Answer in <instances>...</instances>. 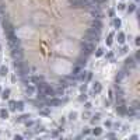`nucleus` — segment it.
<instances>
[{
  "instance_id": "obj_25",
  "label": "nucleus",
  "mask_w": 140,
  "mask_h": 140,
  "mask_svg": "<svg viewBox=\"0 0 140 140\" xmlns=\"http://www.w3.org/2000/svg\"><path fill=\"white\" fill-rule=\"evenodd\" d=\"M30 118V115H21L20 118H18V122H22V121H25V119Z\"/></svg>"
},
{
  "instance_id": "obj_15",
  "label": "nucleus",
  "mask_w": 140,
  "mask_h": 140,
  "mask_svg": "<svg viewBox=\"0 0 140 140\" xmlns=\"http://www.w3.org/2000/svg\"><path fill=\"white\" fill-rule=\"evenodd\" d=\"M0 118H1V119H7V118H9V111L0 109Z\"/></svg>"
},
{
  "instance_id": "obj_32",
  "label": "nucleus",
  "mask_w": 140,
  "mask_h": 140,
  "mask_svg": "<svg viewBox=\"0 0 140 140\" xmlns=\"http://www.w3.org/2000/svg\"><path fill=\"white\" fill-rule=\"evenodd\" d=\"M86 108H87V109H90V108H91V104H90V102H87V104H86Z\"/></svg>"
},
{
  "instance_id": "obj_11",
  "label": "nucleus",
  "mask_w": 140,
  "mask_h": 140,
  "mask_svg": "<svg viewBox=\"0 0 140 140\" xmlns=\"http://www.w3.org/2000/svg\"><path fill=\"white\" fill-rule=\"evenodd\" d=\"M7 73H9V69H7L6 66H1V67H0V76H1V77H6Z\"/></svg>"
},
{
  "instance_id": "obj_23",
  "label": "nucleus",
  "mask_w": 140,
  "mask_h": 140,
  "mask_svg": "<svg viewBox=\"0 0 140 140\" xmlns=\"http://www.w3.org/2000/svg\"><path fill=\"white\" fill-rule=\"evenodd\" d=\"M127 52V48L126 46H122V48L119 49V52H118V55H125V53Z\"/></svg>"
},
{
  "instance_id": "obj_20",
  "label": "nucleus",
  "mask_w": 140,
  "mask_h": 140,
  "mask_svg": "<svg viewBox=\"0 0 140 140\" xmlns=\"http://www.w3.org/2000/svg\"><path fill=\"white\" fill-rule=\"evenodd\" d=\"M69 119L70 121H76V119H77V112H70Z\"/></svg>"
},
{
  "instance_id": "obj_16",
  "label": "nucleus",
  "mask_w": 140,
  "mask_h": 140,
  "mask_svg": "<svg viewBox=\"0 0 140 140\" xmlns=\"http://www.w3.org/2000/svg\"><path fill=\"white\" fill-rule=\"evenodd\" d=\"M104 53H105L104 48H98V49H97V52H95V56H97V57H101Z\"/></svg>"
},
{
  "instance_id": "obj_13",
  "label": "nucleus",
  "mask_w": 140,
  "mask_h": 140,
  "mask_svg": "<svg viewBox=\"0 0 140 140\" xmlns=\"http://www.w3.org/2000/svg\"><path fill=\"white\" fill-rule=\"evenodd\" d=\"M24 108H25V105H24V102H22V101H18V102H16V109L24 111Z\"/></svg>"
},
{
  "instance_id": "obj_3",
  "label": "nucleus",
  "mask_w": 140,
  "mask_h": 140,
  "mask_svg": "<svg viewBox=\"0 0 140 140\" xmlns=\"http://www.w3.org/2000/svg\"><path fill=\"white\" fill-rule=\"evenodd\" d=\"M36 94V87L32 84H25V95L27 97H34Z\"/></svg>"
},
{
  "instance_id": "obj_8",
  "label": "nucleus",
  "mask_w": 140,
  "mask_h": 140,
  "mask_svg": "<svg viewBox=\"0 0 140 140\" xmlns=\"http://www.w3.org/2000/svg\"><path fill=\"white\" fill-rule=\"evenodd\" d=\"M125 66H126V67H129V69H132V67H135V66H136V62H135V59H133V57H127L126 60H125Z\"/></svg>"
},
{
  "instance_id": "obj_21",
  "label": "nucleus",
  "mask_w": 140,
  "mask_h": 140,
  "mask_svg": "<svg viewBox=\"0 0 140 140\" xmlns=\"http://www.w3.org/2000/svg\"><path fill=\"white\" fill-rule=\"evenodd\" d=\"M9 106H10V111H16V101H10Z\"/></svg>"
},
{
  "instance_id": "obj_30",
  "label": "nucleus",
  "mask_w": 140,
  "mask_h": 140,
  "mask_svg": "<svg viewBox=\"0 0 140 140\" xmlns=\"http://www.w3.org/2000/svg\"><path fill=\"white\" fill-rule=\"evenodd\" d=\"M86 98H87V97H86V94H83V95L80 97L79 100H80V101H86Z\"/></svg>"
},
{
  "instance_id": "obj_7",
  "label": "nucleus",
  "mask_w": 140,
  "mask_h": 140,
  "mask_svg": "<svg viewBox=\"0 0 140 140\" xmlns=\"http://www.w3.org/2000/svg\"><path fill=\"white\" fill-rule=\"evenodd\" d=\"M87 74H88V71H86V70H80V73L76 77H77V80H80V81H84V80H87Z\"/></svg>"
},
{
  "instance_id": "obj_1",
  "label": "nucleus",
  "mask_w": 140,
  "mask_h": 140,
  "mask_svg": "<svg viewBox=\"0 0 140 140\" xmlns=\"http://www.w3.org/2000/svg\"><path fill=\"white\" fill-rule=\"evenodd\" d=\"M38 90H39V98L42 100L44 97H51V98H53L55 95V88L51 86V84L45 83V81H39L38 83Z\"/></svg>"
},
{
  "instance_id": "obj_17",
  "label": "nucleus",
  "mask_w": 140,
  "mask_h": 140,
  "mask_svg": "<svg viewBox=\"0 0 140 140\" xmlns=\"http://www.w3.org/2000/svg\"><path fill=\"white\" fill-rule=\"evenodd\" d=\"M121 24H122V22H121V20H119V18H114V28H116V30H118L119 27H121Z\"/></svg>"
},
{
  "instance_id": "obj_14",
  "label": "nucleus",
  "mask_w": 140,
  "mask_h": 140,
  "mask_svg": "<svg viewBox=\"0 0 140 140\" xmlns=\"http://www.w3.org/2000/svg\"><path fill=\"white\" fill-rule=\"evenodd\" d=\"M0 94H1V98H3V100H9V97H10V90L7 88V90H4V91H1Z\"/></svg>"
},
{
  "instance_id": "obj_24",
  "label": "nucleus",
  "mask_w": 140,
  "mask_h": 140,
  "mask_svg": "<svg viewBox=\"0 0 140 140\" xmlns=\"http://www.w3.org/2000/svg\"><path fill=\"white\" fill-rule=\"evenodd\" d=\"M105 57H106L108 60H112V59H114V53H112V52H108L106 55H105Z\"/></svg>"
},
{
  "instance_id": "obj_36",
  "label": "nucleus",
  "mask_w": 140,
  "mask_h": 140,
  "mask_svg": "<svg viewBox=\"0 0 140 140\" xmlns=\"http://www.w3.org/2000/svg\"><path fill=\"white\" fill-rule=\"evenodd\" d=\"M0 49H1V46H0Z\"/></svg>"
},
{
  "instance_id": "obj_2",
  "label": "nucleus",
  "mask_w": 140,
  "mask_h": 140,
  "mask_svg": "<svg viewBox=\"0 0 140 140\" xmlns=\"http://www.w3.org/2000/svg\"><path fill=\"white\" fill-rule=\"evenodd\" d=\"M80 48L83 49V52L86 55H91L95 51V45H94V42H90V41H81L80 42Z\"/></svg>"
},
{
  "instance_id": "obj_18",
  "label": "nucleus",
  "mask_w": 140,
  "mask_h": 140,
  "mask_svg": "<svg viewBox=\"0 0 140 140\" xmlns=\"http://www.w3.org/2000/svg\"><path fill=\"white\" fill-rule=\"evenodd\" d=\"M39 114H41V115H45V116H46V115L51 114V109H49V108H44V109H41V111H39Z\"/></svg>"
},
{
  "instance_id": "obj_27",
  "label": "nucleus",
  "mask_w": 140,
  "mask_h": 140,
  "mask_svg": "<svg viewBox=\"0 0 140 140\" xmlns=\"http://www.w3.org/2000/svg\"><path fill=\"white\" fill-rule=\"evenodd\" d=\"M105 127H106V129H111V127H112V122H111V121L105 122Z\"/></svg>"
},
{
  "instance_id": "obj_31",
  "label": "nucleus",
  "mask_w": 140,
  "mask_h": 140,
  "mask_svg": "<svg viewBox=\"0 0 140 140\" xmlns=\"http://www.w3.org/2000/svg\"><path fill=\"white\" fill-rule=\"evenodd\" d=\"M36 132H44V126H38L36 127Z\"/></svg>"
},
{
  "instance_id": "obj_35",
  "label": "nucleus",
  "mask_w": 140,
  "mask_h": 140,
  "mask_svg": "<svg viewBox=\"0 0 140 140\" xmlns=\"http://www.w3.org/2000/svg\"><path fill=\"white\" fill-rule=\"evenodd\" d=\"M136 1H139V0H136Z\"/></svg>"
},
{
  "instance_id": "obj_28",
  "label": "nucleus",
  "mask_w": 140,
  "mask_h": 140,
  "mask_svg": "<svg viewBox=\"0 0 140 140\" xmlns=\"http://www.w3.org/2000/svg\"><path fill=\"white\" fill-rule=\"evenodd\" d=\"M118 10H125V4H123V3H119V4H118Z\"/></svg>"
},
{
  "instance_id": "obj_22",
  "label": "nucleus",
  "mask_w": 140,
  "mask_h": 140,
  "mask_svg": "<svg viewBox=\"0 0 140 140\" xmlns=\"http://www.w3.org/2000/svg\"><path fill=\"white\" fill-rule=\"evenodd\" d=\"M135 10H136V4H135V3H133V4H129V7H127V11H129V13H133Z\"/></svg>"
},
{
  "instance_id": "obj_9",
  "label": "nucleus",
  "mask_w": 140,
  "mask_h": 140,
  "mask_svg": "<svg viewBox=\"0 0 140 140\" xmlns=\"http://www.w3.org/2000/svg\"><path fill=\"white\" fill-rule=\"evenodd\" d=\"M69 1V4L71 7H74V9H81V1L80 0H67Z\"/></svg>"
},
{
  "instance_id": "obj_29",
  "label": "nucleus",
  "mask_w": 140,
  "mask_h": 140,
  "mask_svg": "<svg viewBox=\"0 0 140 140\" xmlns=\"http://www.w3.org/2000/svg\"><path fill=\"white\" fill-rule=\"evenodd\" d=\"M88 133H90V129H88V127H86V129L83 130V135H88Z\"/></svg>"
},
{
  "instance_id": "obj_34",
  "label": "nucleus",
  "mask_w": 140,
  "mask_h": 140,
  "mask_svg": "<svg viewBox=\"0 0 140 140\" xmlns=\"http://www.w3.org/2000/svg\"><path fill=\"white\" fill-rule=\"evenodd\" d=\"M0 92H1V87H0Z\"/></svg>"
},
{
  "instance_id": "obj_33",
  "label": "nucleus",
  "mask_w": 140,
  "mask_h": 140,
  "mask_svg": "<svg viewBox=\"0 0 140 140\" xmlns=\"http://www.w3.org/2000/svg\"><path fill=\"white\" fill-rule=\"evenodd\" d=\"M32 125H34V122H32V121H30V122H27V126H32Z\"/></svg>"
},
{
  "instance_id": "obj_6",
  "label": "nucleus",
  "mask_w": 140,
  "mask_h": 140,
  "mask_svg": "<svg viewBox=\"0 0 140 140\" xmlns=\"http://www.w3.org/2000/svg\"><path fill=\"white\" fill-rule=\"evenodd\" d=\"M101 90H102V84H101L100 81H94V83H92V91L95 92V94H100Z\"/></svg>"
},
{
  "instance_id": "obj_10",
  "label": "nucleus",
  "mask_w": 140,
  "mask_h": 140,
  "mask_svg": "<svg viewBox=\"0 0 140 140\" xmlns=\"http://www.w3.org/2000/svg\"><path fill=\"white\" fill-rule=\"evenodd\" d=\"M125 38H126V36H125L123 32H119V34L116 35V39H118L119 44H125Z\"/></svg>"
},
{
  "instance_id": "obj_26",
  "label": "nucleus",
  "mask_w": 140,
  "mask_h": 140,
  "mask_svg": "<svg viewBox=\"0 0 140 140\" xmlns=\"http://www.w3.org/2000/svg\"><path fill=\"white\" fill-rule=\"evenodd\" d=\"M100 116H101V115H100V114H97V115H95V116H94V118H92V119H91V123H95V122H97V121H100Z\"/></svg>"
},
{
  "instance_id": "obj_4",
  "label": "nucleus",
  "mask_w": 140,
  "mask_h": 140,
  "mask_svg": "<svg viewBox=\"0 0 140 140\" xmlns=\"http://www.w3.org/2000/svg\"><path fill=\"white\" fill-rule=\"evenodd\" d=\"M3 27H4V32L6 34H9V32H13L14 31L13 24H11L9 20H3Z\"/></svg>"
},
{
  "instance_id": "obj_5",
  "label": "nucleus",
  "mask_w": 140,
  "mask_h": 140,
  "mask_svg": "<svg viewBox=\"0 0 140 140\" xmlns=\"http://www.w3.org/2000/svg\"><path fill=\"white\" fill-rule=\"evenodd\" d=\"M91 28L101 31V28H102V22H101L100 20H98V18H94V20L91 21Z\"/></svg>"
},
{
  "instance_id": "obj_19",
  "label": "nucleus",
  "mask_w": 140,
  "mask_h": 140,
  "mask_svg": "<svg viewBox=\"0 0 140 140\" xmlns=\"http://www.w3.org/2000/svg\"><path fill=\"white\" fill-rule=\"evenodd\" d=\"M114 34H109L108 35V39H106V45H108V46H109V45H112V42H114Z\"/></svg>"
},
{
  "instance_id": "obj_12",
  "label": "nucleus",
  "mask_w": 140,
  "mask_h": 140,
  "mask_svg": "<svg viewBox=\"0 0 140 140\" xmlns=\"http://www.w3.org/2000/svg\"><path fill=\"white\" fill-rule=\"evenodd\" d=\"M92 135H94V136H101V135H102V127L97 126L95 129H92Z\"/></svg>"
}]
</instances>
